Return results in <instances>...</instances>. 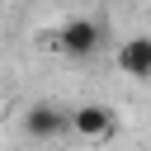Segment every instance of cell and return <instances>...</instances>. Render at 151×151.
I'll list each match as a JSON object with an SVG mask.
<instances>
[{
  "instance_id": "1",
  "label": "cell",
  "mask_w": 151,
  "mask_h": 151,
  "mask_svg": "<svg viewBox=\"0 0 151 151\" xmlns=\"http://www.w3.org/2000/svg\"><path fill=\"white\" fill-rule=\"evenodd\" d=\"M57 52H66V57H76V61H85V57H94L99 52V42H104V28L94 24V19H66L61 28H57Z\"/></svg>"
},
{
  "instance_id": "2",
  "label": "cell",
  "mask_w": 151,
  "mask_h": 151,
  "mask_svg": "<svg viewBox=\"0 0 151 151\" xmlns=\"http://www.w3.org/2000/svg\"><path fill=\"white\" fill-rule=\"evenodd\" d=\"M66 132H76L85 142H109L118 132V118H113L109 104H80V109L66 113Z\"/></svg>"
},
{
  "instance_id": "3",
  "label": "cell",
  "mask_w": 151,
  "mask_h": 151,
  "mask_svg": "<svg viewBox=\"0 0 151 151\" xmlns=\"http://www.w3.org/2000/svg\"><path fill=\"white\" fill-rule=\"evenodd\" d=\"M113 61H118V71H123L127 80H146V76H151V38H127V42H118Z\"/></svg>"
},
{
  "instance_id": "4",
  "label": "cell",
  "mask_w": 151,
  "mask_h": 151,
  "mask_svg": "<svg viewBox=\"0 0 151 151\" xmlns=\"http://www.w3.org/2000/svg\"><path fill=\"white\" fill-rule=\"evenodd\" d=\"M24 132L38 137V142L61 137V132H66V109H57V104H33V109H24Z\"/></svg>"
}]
</instances>
